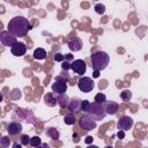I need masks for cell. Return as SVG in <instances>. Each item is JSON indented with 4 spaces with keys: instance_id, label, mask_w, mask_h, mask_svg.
<instances>
[{
    "instance_id": "obj_33",
    "label": "cell",
    "mask_w": 148,
    "mask_h": 148,
    "mask_svg": "<svg viewBox=\"0 0 148 148\" xmlns=\"http://www.w3.org/2000/svg\"><path fill=\"white\" fill-rule=\"evenodd\" d=\"M73 140H74L75 142H77V141L80 140V135L76 134V133H74V134H73Z\"/></svg>"
},
{
    "instance_id": "obj_23",
    "label": "cell",
    "mask_w": 148,
    "mask_h": 148,
    "mask_svg": "<svg viewBox=\"0 0 148 148\" xmlns=\"http://www.w3.org/2000/svg\"><path fill=\"white\" fill-rule=\"evenodd\" d=\"M94 102H96V103H106V96L103 92H98V94L95 95Z\"/></svg>"
},
{
    "instance_id": "obj_14",
    "label": "cell",
    "mask_w": 148,
    "mask_h": 148,
    "mask_svg": "<svg viewBox=\"0 0 148 148\" xmlns=\"http://www.w3.org/2000/svg\"><path fill=\"white\" fill-rule=\"evenodd\" d=\"M81 103H82V99H80L79 97H73L69 99V103H68V109L72 113L74 112H79L81 111Z\"/></svg>"
},
{
    "instance_id": "obj_1",
    "label": "cell",
    "mask_w": 148,
    "mask_h": 148,
    "mask_svg": "<svg viewBox=\"0 0 148 148\" xmlns=\"http://www.w3.org/2000/svg\"><path fill=\"white\" fill-rule=\"evenodd\" d=\"M7 28H8V31L15 37H24L32 29L29 20L21 15H17L10 18Z\"/></svg>"
},
{
    "instance_id": "obj_17",
    "label": "cell",
    "mask_w": 148,
    "mask_h": 148,
    "mask_svg": "<svg viewBox=\"0 0 148 148\" xmlns=\"http://www.w3.org/2000/svg\"><path fill=\"white\" fill-rule=\"evenodd\" d=\"M57 98H58V105H59L60 108H66V106H68L69 98H68V96H67L66 94H64V95H58Z\"/></svg>"
},
{
    "instance_id": "obj_21",
    "label": "cell",
    "mask_w": 148,
    "mask_h": 148,
    "mask_svg": "<svg viewBox=\"0 0 148 148\" xmlns=\"http://www.w3.org/2000/svg\"><path fill=\"white\" fill-rule=\"evenodd\" d=\"M120 98H121V101H124V102H130L131 98H132V92H131V90H127V89L123 90V91L120 92Z\"/></svg>"
},
{
    "instance_id": "obj_31",
    "label": "cell",
    "mask_w": 148,
    "mask_h": 148,
    "mask_svg": "<svg viewBox=\"0 0 148 148\" xmlns=\"http://www.w3.org/2000/svg\"><path fill=\"white\" fill-rule=\"evenodd\" d=\"M117 136H118L120 140L124 139V138H125V132H124V131H119V132L117 133Z\"/></svg>"
},
{
    "instance_id": "obj_25",
    "label": "cell",
    "mask_w": 148,
    "mask_h": 148,
    "mask_svg": "<svg viewBox=\"0 0 148 148\" xmlns=\"http://www.w3.org/2000/svg\"><path fill=\"white\" fill-rule=\"evenodd\" d=\"M94 9H95V12L97 13V14H99V15H102V14H104L105 13V6L103 5V3H96L95 5V7H94Z\"/></svg>"
},
{
    "instance_id": "obj_9",
    "label": "cell",
    "mask_w": 148,
    "mask_h": 148,
    "mask_svg": "<svg viewBox=\"0 0 148 148\" xmlns=\"http://www.w3.org/2000/svg\"><path fill=\"white\" fill-rule=\"evenodd\" d=\"M71 69L79 75H83L87 71V64L82 59H75L71 62Z\"/></svg>"
},
{
    "instance_id": "obj_38",
    "label": "cell",
    "mask_w": 148,
    "mask_h": 148,
    "mask_svg": "<svg viewBox=\"0 0 148 148\" xmlns=\"http://www.w3.org/2000/svg\"><path fill=\"white\" fill-rule=\"evenodd\" d=\"M105 148H112V147H110V146H108V147H105Z\"/></svg>"
},
{
    "instance_id": "obj_2",
    "label": "cell",
    "mask_w": 148,
    "mask_h": 148,
    "mask_svg": "<svg viewBox=\"0 0 148 148\" xmlns=\"http://www.w3.org/2000/svg\"><path fill=\"white\" fill-rule=\"evenodd\" d=\"M110 62V56L104 51H97L91 54V67L94 71H103Z\"/></svg>"
},
{
    "instance_id": "obj_5",
    "label": "cell",
    "mask_w": 148,
    "mask_h": 148,
    "mask_svg": "<svg viewBox=\"0 0 148 148\" xmlns=\"http://www.w3.org/2000/svg\"><path fill=\"white\" fill-rule=\"evenodd\" d=\"M67 80L65 77H62L61 75L56 76L54 82L52 83V92L57 94V95H64L67 91Z\"/></svg>"
},
{
    "instance_id": "obj_19",
    "label": "cell",
    "mask_w": 148,
    "mask_h": 148,
    "mask_svg": "<svg viewBox=\"0 0 148 148\" xmlns=\"http://www.w3.org/2000/svg\"><path fill=\"white\" fill-rule=\"evenodd\" d=\"M34 58L36 60H43V59H45L46 58V51L44 49H42V47L36 49L34 51Z\"/></svg>"
},
{
    "instance_id": "obj_12",
    "label": "cell",
    "mask_w": 148,
    "mask_h": 148,
    "mask_svg": "<svg viewBox=\"0 0 148 148\" xmlns=\"http://www.w3.org/2000/svg\"><path fill=\"white\" fill-rule=\"evenodd\" d=\"M7 132L9 135H16V134H20L22 132V124L20 121H10L8 125H7Z\"/></svg>"
},
{
    "instance_id": "obj_16",
    "label": "cell",
    "mask_w": 148,
    "mask_h": 148,
    "mask_svg": "<svg viewBox=\"0 0 148 148\" xmlns=\"http://www.w3.org/2000/svg\"><path fill=\"white\" fill-rule=\"evenodd\" d=\"M105 106H106V113L108 114H116L119 110V104L114 101H110V102H106L105 103Z\"/></svg>"
},
{
    "instance_id": "obj_36",
    "label": "cell",
    "mask_w": 148,
    "mask_h": 148,
    "mask_svg": "<svg viewBox=\"0 0 148 148\" xmlns=\"http://www.w3.org/2000/svg\"><path fill=\"white\" fill-rule=\"evenodd\" d=\"M21 143H18V142H15L14 145H13V148H21Z\"/></svg>"
},
{
    "instance_id": "obj_6",
    "label": "cell",
    "mask_w": 148,
    "mask_h": 148,
    "mask_svg": "<svg viewBox=\"0 0 148 148\" xmlns=\"http://www.w3.org/2000/svg\"><path fill=\"white\" fill-rule=\"evenodd\" d=\"M77 87L82 92H90L95 87V82L91 77L82 76L77 81Z\"/></svg>"
},
{
    "instance_id": "obj_37",
    "label": "cell",
    "mask_w": 148,
    "mask_h": 148,
    "mask_svg": "<svg viewBox=\"0 0 148 148\" xmlns=\"http://www.w3.org/2000/svg\"><path fill=\"white\" fill-rule=\"evenodd\" d=\"M87 148H99L98 146H96V145H89Z\"/></svg>"
},
{
    "instance_id": "obj_32",
    "label": "cell",
    "mask_w": 148,
    "mask_h": 148,
    "mask_svg": "<svg viewBox=\"0 0 148 148\" xmlns=\"http://www.w3.org/2000/svg\"><path fill=\"white\" fill-rule=\"evenodd\" d=\"M92 140H94V138H92V136H87V138H86V140H84V142H86V143H88V145H90V143L92 142Z\"/></svg>"
},
{
    "instance_id": "obj_4",
    "label": "cell",
    "mask_w": 148,
    "mask_h": 148,
    "mask_svg": "<svg viewBox=\"0 0 148 148\" xmlns=\"http://www.w3.org/2000/svg\"><path fill=\"white\" fill-rule=\"evenodd\" d=\"M12 117H13L14 119L17 117L18 120H23V121L29 123V124H35V116H34V113H32L31 110L17 108V109L15 110V112L13 113Z\"/></svg>"
},
{
    "instance_id": "obj_13",
    "label": "cell",
    "mask_w": 148,
    "mask_h": 148,
    "mask_svg": "<svg viewBox=\"0 0 148 148\" xmlns=\"http://www.w3.org/2000/svg\"><path fill=\"white\" fill-rule=\"evenodd\" d=\"M67 45H68V49L72 51V52H77V51H80L81 49H82V40H81V38H79V37H73V38H71L69 40H68V43H67Z\"/></svg>"
},
{
    "instance_id": "obj_15",
    "label": "cell",
    "mask_w": 148,
    "mask_h": 148,
    "mask_svg": "<svg viewBox=\"0 0 148 148\" xmlns=\"http://www.w3.org/2000/svg\"><path fill=\"white\" fill-rule=\"evenodd\" d=\"M44 103L50 108H53V106L58 105V98H57L56 94L54 92H47L44 96Z\"/></svg>"
},
{
    "instance_id": "obj_35",
    "label": "cell",
    "mask_w": 148,
    "mask_h": 148,
    "mask_svg": "<svg viewBox=\"0 0 148 148\" xmlns=\"http://www.w3.org/2000/svg\"><path fill=\"white\" fill-rule=\"evenodd\" d=\"M92 76H94V77H98V76H99V71H94Z\"/></svg>"
},
{
    "instance_id": "obj_8",
    "label": "cell",
    "mask_w": 148,
    "mask_h": 148,
    "mask_svg": "<svg viewBox=\"0 0 148 148\" xmlns=\"http://www.w3.org/2000/svg\"><path fill=\"white\" fill-rule=\"evenodd\" d=\"M79 124H80V127L82 130H84V131H91V130L96 128V126H97V121L94 120L88 114L82 116L80 118V120H79Z\"/></svg>"
},
{
    "instance_id": "obj_34",
    "label": "cell",
    "mask_w": 148,
    "mask_h": 148,
    "mask_svg": "<svg viewBox=\"0 0 148 148\" xmlns=\"http://www.w3.org/2000/svg\"><path fill=\"white\" fill-rule=\"evenodd\" d=\"M37 148H49V145L47 143H40Z\"/></svg>"
},
{
    "instance_id": "obj_24",
    "label": "cell",
    "mask_w": 148,
    "mask_h": 148,
    "mask_svg": "<svg viewBox=\"0 0 148 148\" xmlns=\"http://www.w3.org/2000/svg\"><path fill=\"white\" fill-rule=\"evenodd\" d=\"M30 140H31V138H30L28 134H22V135L20 136V143L23 145V146L30 145Z\"/></svg>"
},
{
    "instance_id": "obj_7",
    "label": "cell",
    "mask_w": 148,
    "mask_h": 148,
    "mask_svg": "<svg viewBox=\"0 0 148 148\" xmlns=\"http://www.w3.org/2000/svg\"><path fill=\"white\" fill-rule=\"evenodd\" d=\"M0 42H1L2 45L7 46V47H10V49L17 43L16 37L14 35H12L8 30H3V31L0 32Z\"/></svg>"
},
{
    "instance_id": "obj_3",
    "label": "cell",
    "mask_w": 148,
    "mask_h": 148,
    "mask_svg": "<svg viewBox=\"0 0 148 148\" xmlns=\"http://www.w3.org/2000/svg\"><path fill=\"white\" fill-rule=\"evenodd\" d=\"M86 114H88L89 117H91V118H92L94 120H96V121L104 119L105 116L108 114V113H106L105 103H96V102L90 103V106H89L88 111L86 112Z\"/></svg>"
},
{
    "instance_id": "obj_28",
    "label": "cell",
    "mask_w": 148,
    "mask_h": 148,
    "mask_svg": "<svg viewBox=\"0 0 148 148\" xmlns=\"http://www.w3.org/2000/svg\"><path fill=\"white\" fill-rule=\"evenodd\" d=\"M89 106H90V102H89L88 99H83L82 103H81V111L87 112L88 109H89Z\"/></svg>"
},
{
    "instance_id": "obj_22",
    "label": "cell",
    "mask_w": 148,
    "mask_h": 148,
    "mask_svg": "<svg viewBox=\"0 0 148 148\" xmlns=\"http://www.w3.org/2000/svg\"><path fill=\"white\" fill-rule=\"evenodd\" d=\"M9 97H10V99H13V101L20 99V98H21V90H20V89H13L12 92L9 94Z\"/></svg>"
},
{
    "instance_id": "obj_20",
    "label": "cell",
    "mask_w": 148,
    "mask_h": 148,
    "mask_svg": "<svg viewBox=\"0 0 148 148\" xmlns=\"http://www.w3.org/2000/svg\"><path fill=\"white\" fill-rule=\"evenodd\" d=\"M64 121L66 125H74L76 123V117L74 113H67L65 117H64Z\"/></svg>"
},
{
    "instance_id": "obj_30",
    "label": "cell",
    "mask_w": 148,
    "mask_h": 148,
    "mask_svg": "<svg viewBox=\"0 0 148 148\" xmlns=\"http://www.w3.org/2000/svg\"><path fill=\"white\" fill-rule=\"evenodd\" d=\"M61 68H62V71H65V72H67L68 69H71V62H68V61H62V65H61Z\"/></svg>"
},
{
    "instance_id": "obj_29",
    "label": "cell",
    "mask_w": 148,
    "mask_h": 148,
    "mask_svg": "<svg viewBox=\"0 0 148 148\" xmlns=\"http://www.w3.org/2000/svg\"><path fill=\"white\" fill-rule=\"evenodd\" d=\"M54 60H56V61H59V62L65 61V56H64L62 53L58 52V53H56V54H54Z\"/></svg>"
},
{
    "instance_id": "obj_26",
    "label": "cell",
    "mask_w": 148,
    "mask_h": 148,
    "mask_svg": "<svg viewBox=\"0 0 148 148\" xmlns=\"http://www.w3.org/2000/svg\"><path fill=\"white\" fill-rule=\"evenodd\" d=\"M40 143H42V140H40V138L37 136V135L32 136L31 140H30V146H32V147H35V148H37Z\"/></svg>"
},
{
    "instance_id": "obj_18",
    "label": "cell",
    "mask_w": 148,
    "mask_h": 148,
    "mask_svg": "<svg viewBox=\"0 0 148 148\" xmlns=\"http://www.w3.org/2000/svg\"><path fill=\"white\" fill-rule=\"evenodd\" d=\"M46 135L50 136L52 140H58L59 136H60V133L56 127H49L46 130Z\"/></svg>"
},
{
    "instance_id": "obj_11",
    "label": "cell",
    "mask_w": 148,
    "mask_h": 148,
    "mask_svg": "<svg viewBox=\"0 0 148 148\" xmlns=\"http://www.w3.org/2000/svg\"><path fill=\"white\" fill-rule=\"evenodd\" d=\"M10 52H12V54L15 56V57H22V56H24L25 52H27V46H25V44H24L23 42H17V43L10 49Z\"/></svg>"
},
{
    "instance_id": "obj_27",
    "label": "cell",
    "mask_w": 148,
    "mask_h": 148,
    "mask_svg": "<svg viewBox=\"0 0 148 148\" xmlns=\"http://www.w3.org/2000/svg\"><path fill=\"white\" fill-rule=\"evenodd\" d=\"M9 145H10L9 138H8V136H2L1 140H0V146H1V148H8Z\"/></svg>"
},
{
    "instance_id": "obj_10",
    "label": "cell",
    "mask_w": 148,
    "mask_h": 148,
    "mask_svg": "<svg viewBox=\"0 0 148 148\" xmlns=\"http://www.w3.org/2000/svg\"><path fill=\"white\" fill-rule=\"evenodd\" d=\"M133 124H134V121H133V119H132L131 117L124 116V117H121V118L118 120V123H117V128H118L119 131L126 132V131H128V130H131V128L133 127Z\"/></svg>"
}]
</instances>
